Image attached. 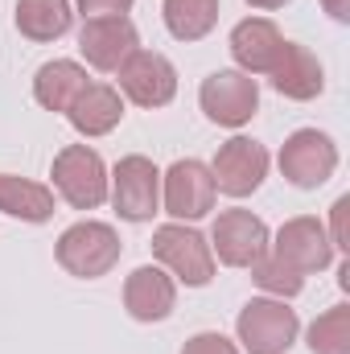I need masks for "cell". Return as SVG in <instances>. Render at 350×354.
I'll use <instances>...</instances> for the list:
<instances>
[{"label": "cell", "instance_id": "obj_11", "mask_svg": "<svg viewBox=\"0 0 350 354\" xmlns=\"http://www.w3.org/2000/svg\"><path fill=\"white\" fill-rule=\"evenodd\" d=\"M214 189L227 198H248L256 194L268 177V149L252 136H231L227 145H219L214 161H210Z\"/></svg>", "mask_w": 350, "mask_h": 354}, {"label": "cell", "instance_id": "obj_18", "mask_svg": "<svg viewBox=\"0 0 350 354\" xmlns=\"http://www.w3.org/2000/svg\"><path fill=\"white\" fill-rule=\"evenodd\" d=\"M87 66L75 62V58H54V62H42L37 75H33V99L46 107V111H62L79 99V91L87 87Z\"/></svg>", "mask_w": 350, "mask_h": 354}, {"label": "cell", "instance_id": "obj_13", "mask_svg": "<svg viewBox=\"0 0 350 354\" xmlns=\"http://www.w3.org/2000/svg\"><path fill=\"white\" fill-rule=\"evenodd\" d=\"M132 50H140V33L128 17H95L79 29V54L103 75H116Z\"/></svg>", "mask_w": 350, "mask_h": 354}, {"label": "cell", "instance_id": "obj_7", "mask_svg": "<svg viewBox=\"0 0 350 354\" xmlns=\"http://www.w3.org/2000/svg\"><path fill=\"white\" fill-rule=\"evenodd\" d=\"M198 103H202V111H206L210 124H219V128H243L260 111V83L252 75L235 71V66L231 71H214V75L202 79Z\"/></svg>", "mask_w": 350, "mask_h": 354}, {"label": "cell", "instance_id": "obj_17", "mask_svg": "<svg viewBox=\"0 0 350 354\" xmlns=\"http://www.w3.org/2000/svg\"><path fill=\"white\" fill-rule=\"evenodd\" d=\"M66 120H71V128L79 132V136H107V132H116L120 128V120H124V95L111 87V83H87V87L79 91V99L66 107Z\"/></svg>", "mask_w": 350, "mask_h": 354}, {"label": "cell", "instance_id": "obj_6", "mask_svg": "<svg viewBox=\"0 0 350 354\" xmlns=\"http://www.w3.org/2000/svg\"><path fill=\"white\" fill-rule=\"evenodd\" d=\"M214 177L210 165L198 161V157H181L174 161L165 174H161V206L174 223H198L214 210Z\"/></svg>", "mask_w": 350, "mask_h": 354}, {"label": "cell", "instance_id": "obj_28", "mask_svg": "<svg viewBox=\"0 0 350 354\" xmlns=\"http://www.w3.org/2000/svg\"><path fill=\"white\" fill-rule=\"evenodd\" d=\"M252 8H260V12H272V8H284L288 0H248Z\"/></svg>", "mask_w": 350, "mask_h": 354}, {"label": "cell", "instance_id": "obj_20", "mask_svg": "<svg viewBox=\"0 0 350 354\" xmlns=\"http://www.w3.org/2000/svg\"><path fill=\"white\" fill-rule=\"evenodd\" d=\"M54 189L17 174H0V214L21 223H50L54 218Z\"/></svg>", "mask_w": 350, "mask_h": 354}, {"label": "cell", "instance_id": "obj_10", "mask_svg": "<svg viewBox=\"0 0 350 354\" xmlns=\"http://www.w3.org/2000/svg\"><path fill=\"white\" fill-rule=\"evenodd\" d=\"M116 79H120L116 91L124 99H132L136 107H149V111L174 103L177 95V66L157 50H132L124 58V66L116 71Z\"/></svg>", "mask_w": 350, "mask_h": 354}, {"label": "cell", "instance_id": "obj_3", "mask_svg": "<svg viewBox=\"0 0 350 354\" xmlns=\"http://www.w3.org/2000/svg\"><path fill=\"white\" fill-rule=\"evenodd\" d=\"M235 334H239V351L248 354H288L301 334V317L297 309H288V301L252 297L235 317Z\"/></svg>", "mask_w": 350, "mask_h": 354}, {"label": "cell", "instance_id": "obj_23", "mask_svg": "<svg viewBox=\"0 0 350 354\" xmlns=\"http://www.w3.org/2000/svg\"><path fill=\"white\" fill-rule=\"evenodd\" d=\"M252 280L260 284L268 297H276V301H293V297H301V288H305V276L293 272L284 260H276L272 252H264L260 260L252 264Z\"/></svg>", "mask_w": 350, "mask_h": 354}, {"label": "cell", "instance_id": "obj_21", "mask_svg": "<svg viewBox=\"0 0 350 354\" xmlns=\"http://www.w3.org/2000/svg\"><path fill=\"white\" fill-rule=\"evenodd\" d=\"M161 17L177 41H202L219 25V0H161Z\"/></svg>", "mask_w": 350, "mask_h": 354}, {"label": "cell", "instance_id": "obj_14", "mask_svg": "<svg viewBox=\"0 0 350 354\" xmlns=\"http://www.w3.org/2000/svg\"><path fill=\"white\" fill-rule=\"evenodd\" d=\"M124 309H128L132 322H145V326L165 322L177 309V280L161 264L136 268L124 280Z\"/></svg>", "mask_w": 350, "mask_h": 354}, {"label": "cell", "instance_id": "obj_27", "mask_svg": "<svg viewBox=\"0 0 350 354\" xmlns=\"http://www.w3.org/2000/svg\"><path fill=\"white\" fill-rule=\"evenodd\" d=\"M322 8H326L338 25H347L350 21V0H322Z\"/></svg>", "mask_w": 350, "mask_h": 354}, {"label": "cell", "instance_id": "obj_2", "mask_svg": "<svg viewBox=\"0 0 350 354\" xmlns=\"http://www.w3.org/2000/svg\"><path fill=\"white\" fill-rule=\"evenodd\" d=\"M153 256L157 264L174 276L177 284L190 288H206L214 280V252L210 239L202 231H194L190 223H161L153 231Z\"/></svg>", "mask_w": 350, "mask_h": 354}, {"label": "cell", "instance_id": "obj_26", "mask_svg": "<svg viewBox=\"0 0 350 354\" xmlns=\"http://www.w3.org/2000/svg\"><path fill=\"white\" fill-rule=\"evenodd\" d=\"M347 214H350V194H342V198L334 202V231H330V243H334V252H350Z\"/></svg>", "mask_w": 350, "mask_h": 354}, {"label": "cell", "instance_id": "obj_9", "mask_svg": "<svg viewBox=\"0 0 350 354\" xmlns=\"http://www.w3.org/2000/svg\"><path fill=\"white\" fill-rule=\"evenodd\" d=\"M268 252H272L276 260H284L293 272H301V276L326 272V268L334 264L330 231H326V223L313 218V214H297V218H288V223L276 231V239H268Z\"/></svg>", "mask_w": 350, "mask_h": 354}, {"label": "cell", "instance_id": "obj_19", "mask_svg": "<svg viewBox=\"0 0 350 354\" xmlns=\"http://www.w3.org/2000/svg\"><path fill=\"white\" fill-rule=\"evenodd\" d=\"M21 37L46 46V41H58L71 33L75 25V4L71 0H17V12H12Z\"/></svg>", "mask_w": 350, "mask_h": 354}, {"label": "cell", "instance_id": "obj_4", "mask_svg": "<svg viewBox=\"0 0 350 354\" xmlns=\"http://www.w3.org/2000/svg\"><path fill=\"white\" fill-rule=\"evenodd\" d=\"M50 177H54V194L75 210H99L107 202V165L91 145H66L54 157Z\"/></svg>", "mask_w": 350, "mask_h": 354}, {"label": "cell", "instance_id": "obj_1", "mask_svg": "<svg viewBox=\"0 0 350 354\" xmlns=\"http://www.w3.org/2000/svg\"><path fill=\"white\" fill-rule=\"evenodd\" d=\"M120 252H124V243H120L116 227L111 223H95V218H83V223L66 227L58 235V243H54V256H58L62 272H71L79 280L107 276L120 264Z\"/></svg>", "mask_w": 350, "mask_h": 354}, {"label": "cell", "instance_id": "obj_22", "mask_svg": "<svg viewBox=\"0 0 350 354\" xmlns=\"http://www.w3.org/2000/svg\"><path fill=\"white\" fill-rule=\"evenodd\" d=\"M313 354H350V305H334L305 330Z\"/></svg>", "mask_w": 350, "mask_h": 354}, {"label": "cell", "instance_id": "obj_8", "mask_svg": "<svg viewBox=\"0 0 350 354\" xmlns=\"http://www.w3.org/2000/svg\"><path fill=\"white\" fill-rule=\"evenodd\" d=\"M280 174L297 189H317L326 185L338 169V145L334 136L317 132V128H297L284 145H280Z\"/></svg>", "mask_w": 350, "mask_h": 354}, {"label": "cell", "instance_id": "obj_5", "mask_svg": "<svg viewBox=\"0 0 350 354\" xmlns=\"http://www.w3.org/2000/svg\"><path fill=\"white\" fill-rule=\"evenodd\" d=\"M107 198L124 223H153L161 210V169L140 153L120 157V165L107 174Z\"/></svg>", "mask_w": 350, "mask_h": 354}, {"label": "cell", "instance_id": "obj_12", "mask_svg": "<svg viewBox=\"0 0 350 354\" xmlns=\"http://www.w3.org/2000/svg\"><path fill=\"white\" fill-rule=\"evenodd\" d=\"M268 223L252 210H223L210 227V252L227 268H252L268 252Z\"/></svg>", "mask_w": 350, "mask_h": 354}, {"label": "cell", "instance_id": "obj_25", "mask_svg": "<svg viewBox=\"0 0 350 354\" xmlns=\"http://www.w3.org/2000/svg\"><path fill=\"white\" fill-rule=\"evenodd\" d=\"M71 4L83 21H95V17H128L136 0H71Z\"/></svg>", "mask_w": 350, "mask_h": 354}, {"label": "cell", "instance_id": "obj_24", "mask_svg": "<svg viewBox=\"0 0 350 354\" xmlns=\"http://www.w3.org/2000/svg\"><path fill=\"white\" fill-rule=\"evenodd\" d=\"M181 354H239V342H231V338L219 334V330H202V334L185 338Z\"/></svg>", "mask_w": 350, "mask_h": 354}, {"label": "cell", "instance_id": "obj_15", "mask_svg": "<svg viewBox=\"0 0 350 354\" xmlns=\"http://www.w3.org/2000/svg\"><path fill=\"white\" fill-rule=\"evenodd\" d=\"M231 58H235V71L243 75H272V66L280 62L284 54V33L276 29V21L268 17H248L231 29Z\"/></svg>", "mask_w": 350, "mask_h": 354}, {"label": "cell", "instance_id": "obj_16", "mask_svg": "<svg viewBox=\"0 0 350 354\" xmlns=\"http://www.w3.org/2000/svg\"><path fill=\"white\" fill-rule=\"evenodd\" d=\"M268 79H272L276 95H284L293 103H309V99H317L326 91V71H322L317 54L309 46H297V41L284 46V54H280V62L272 66Z\"/></svg>", "mask_w": 350, "mask_h": 354}]
</instances>
